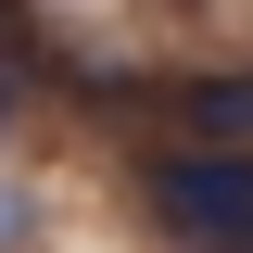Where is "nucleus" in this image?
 I'll use <instances>...</instances> for the list:
<instances>
[{
  "mask_svg": "<svg viewBox=\"0 0 253 253\" xmlns=\"http://www.w3.org/2000/svg\"><path fill=\"white\" fill-rule=\"evenodd\" d=\"M13 241H26V190L0 177V253H13Z\"/></svg>",
  "mask_w": 253,
  "mask_h": 253,
  "instance_id": "7ed1b4c3",
  "label": "nucleus"
},
{
  "mask_svg": "<svg viewBox=\"0 0 253 253\" xmlns=\"http://www.w3.org/2000/svg\"><path fill=\"white\" fill-rule=\"evenodd\" d=\"M165 139H228V152H253V63H203V76H165L152 89Z\"/></svg>",
  "mask_w": 253,
  "mask_h": 253,
  "instance_id": "f03ea898",
  "label": "nucleus"
},
{
  "mask_svg": "<svg viewBox=\"0 0 253 253\" xmlns=\"http://www.w3.org/2000/svg\"><path fill=\"white\" fill-rule=\"evenodd\" d=\"M139 215L177 253H253V152H228V139H152L139 152Z\"/></svg>",
  "mask_w": 253,
  "mask_h": 253,
  "instance_id": "f257e3e1",
  "label": "nucleus"
}]
</instances>
